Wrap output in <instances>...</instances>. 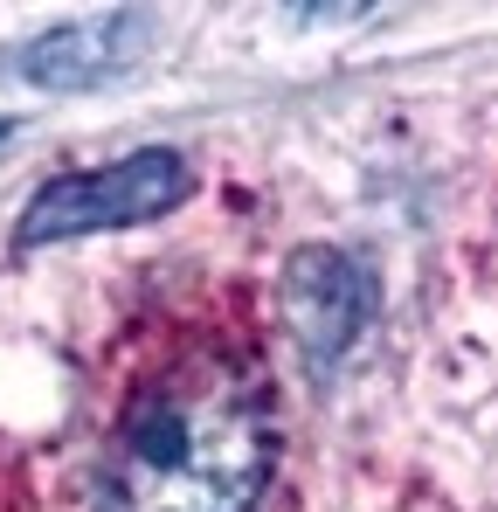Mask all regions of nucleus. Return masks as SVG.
<instances>
[{"mask_svg":"<svg viewBox=\"0 0 498 512\" xmlns=\"http://www.w3.org/2000/svg\"><path fill=\"white\" fill-rule=\"evenodd\" d=\"M277 464L263 360L187 340L139 374L97 450V512H256Z\"/></svg>","mask_w":498,"mask_h":512,"instance_id":"1","label":"nucleus"},{"mask_svg":"<svg viewBox=\"0 0 498 512\" xmlns=\"http://www.w3.org/2000/svg\"><path fill=\"white\" fill-rule=\"evenodd\" d=\"M187 194H194V167L173 146H146V153L56 173L49 187H35L14 243L42 250V243H70V236H97V229H132V222H153L166 208H180Z\"/></svg>","mask_w":498,"mask_h":512,"instance_id":"2","label":"nucleus"},{"mask_svg":"<svg viewBox=\"0 0 498 512\" xmlns=\"http://www.w3.org/2000/svg\"><path fill=\"white\" fill-rule=\"evenodd\" d=\"M374 319V277L346 250H298L284 270V326L312 374L339 367Z\"/></svg>","mask_w":498,"mask_h":512,"instance_id":"3","label":"nucleus"},{"mask_svg":"<svg viewBox=\"0 0 498 512\" xmlns=\"http://www.w3.org/2000/svg\"><path fill=\"white\" fill-rule=\"evenodd\" d=\"M153 42V21L132 14V7H111V14H83V21H63L49 28L42 42H28L21 56H7L0 70L14 84H35V90H90V84H111L125 77Z\"/></svg>","mask_w":498,"mask_h":512,"instance_id":"4","label":"nucleus"},{"mask_svg":"<svg viewBox=\"0 0 498 512\" xmlns=\"http://www.w3.org/2000/svg\"><path fill=\"white\" fill-rule=\"evenodd\" d=\"M7 132H14V125H7V118H0V139H7Z\"/></svg>","mask_w":498,"mask_h":512,"instance_id":"5","label":"nucleus"}]
</instances>
